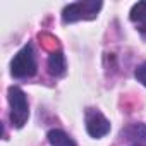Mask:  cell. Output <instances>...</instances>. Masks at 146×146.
I'll use <instances>...</instances> for the list:
<instances>
[{
	"instance_id": "1",
	"label": "cell",
	"mask_w": 146,
	"mask_h": 146,
	"mask_svg": "<svg viewBox=\"0 0 146 146\" xmlns=\"http://www.w3.org/2000/svg\"><path fill=\"white\" fill-rule=\"evenodd\" d=\"M11 74L17 79L24 78H33L36 74V60H35V52L33 46L28 43L24 45L12 58L11 62Z\"/></svg>"
},
{
	"instance_id": "2",
	"label": "cell",
	"mask_w": 146,
	"mask_h": 146,
	"mask_svg": "<svg viewBox=\"0 0 146 146\" xmlns=\"http://www.w3.org/2000/svg\"><path fill=\"white\" fill-rule=\"evenodd\" d=\"M9 105H11V122L16 127H23L28 122L29 117V107H28V98L24 91L17 86H11L7 91Z\"/></svg>"
},
{
	"instance_id": "3",
	"label": "cell",
	"mask_w": 146,
	"mask_h": 146,
	"mask_svg": "<svg viewBox=\"0 0 146 146\" xmlns=\"http://www.w3.org/2000/svg\"><path fill=\"white\" fill-rule=\"evenodd\" d=\"M100 9H102V2H96V0L74 2V4H69L62 11V21L69 24V23H76L81 19H95Z\"/></svg>"
},
{
	"instance_id": "4",
	"label": "cell",
	"mask_w": 146,
	"mask_h": 146,
	"mask_svg": "<svg viewBox=\"0 0 146 146\" xmlns=\"http://www.w3.org/2000/svg\"><path fill=\"white\" fill-rule=\"evenodd\" d=\"M86 131L91 137L100 139L110 132V122L102 112L91 108L86 112Z\"/></svg>"
},
{
	"instance_id": "5",
	"label": "cell",
	"mask_w": 146,
	"mask_h": 146,
	"mask_svg": "<svg viewBox=\"0 0 146 146\" xmlns=\"http://www.w3.org/2000/svg\"><path fill=\"white\" fill-rule=\"evenodd\" d=\"M65 69H67V64H65V57L60 50L53 52L50 57H48V72L55 78H62L65 74Z\"/></svg>"
},
{
	"instance_id": "6",
	"label": "cell",
	"mask_w": 146,
	"mask_h": 146,
	"mask_svg": "<svg viewBox=\"0 0 146 146\" xmlns=\"http://www.w3.org/2000/svg\"><path fill=\"white\" fill-rule=\"evenodd\" d=\"M46 137H48L50 146H76V143L69 137V134H65V132L60 131V129H52V131H48Z\"/></svg>"
},
{
	"instance_id": "7",
	"label": "cell",
	"mask_w": 146,
	"mask_h": 146,
	"mask_svg": "<svg viewBox=\"0 0 146 146\" xmlns=\"http://www.w3.org/2000/svg\"><path fill=\"white\" fill-rule=\"evenodd\" d=\"M131 21L146 24V2H137L131 9Z\"/></svg>"
},
{
	"instance_id": "8",
	"label": "cell",
	"mask_w": 146,
	"mask_h": 146,
	"mask_svg": "<svg viewBox=\"0 0 146 146\" xmlns=\"http://www.w3.org/2000/svg\"><path fill=\"white\" fill-rule=\"evenodd\" d=\"M124 136H127V139H143V137H146V125L132 124L124 131Z\"/></svg>"
},
{
	"instance_id": "9",
	"label": "cell",
	"mask_w": 146,
	"mask_h": 146,
	"mask_svg": "<svg viewBox=\"0 0 146 146\" xmlns=\"http://www.w3.org/2000/svg\"><path fill=\"white\" fill-rule=\"evenodd\" d=\"M134 76H136V79H137L143 86H146V62H143V64L136 69Z\"/></svg>"
},
{
	"instance_id": "10",
	"label": "cell",
	"mask_w": 146,
	"mask_h": 146,
	"mask_svg": "<svg viewBox=\"0 0 146 146\" xmlns=\"http://www.w3.org/2000/svg\"><path fill=\"white\" fill-rule=\"evenodd\" d=\"M134 146H139V144H134Z\"/></svg>"
}]
</instances>
